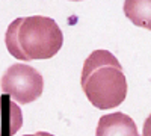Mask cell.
<instances>
[{
    "instance_id": "8992f818",
    "label": "cell",
    "mask_w": 151,
    "mask_h": 136,
    "mask_svg": "<svg viewBox=\"0 0 151 136\" xmlns=\"http://www.w3.org/2000/svg\"><path fill=\"white\" fill-rule=\"evenodd\" d=\"M124 14L134 26L151 30V0H124Z\"/></svg>"
},
{
    "instance_id": "5b68a950",
    "label": "cell",
    "mask_w": 151,
    "mask_h": 136,
    "mask_svg": "<svg viewBox=\"0 0 151 136\" xmlns=\"http://www.w3.org/2000/svg\"><path fill=\"white\" fill-rule=\"evenodd\" d=\"M23 126L20 106L5 94L0 95V136H14Z\"/></svg>"
},
{
    "instance_id": "7a4b0ae2",
    "label": "cell",
    "mask_w": 151,
    "mask_h": 136,
    "mask_svg": "<svg viewBox=\"0 0 151 136\" xmlns=\"http://www.w3.org/2000/svg\"><path fill=\"white\" fill-rule=\"evenodd\" d=\"M80 85L97 109H113L127 97V79L119 60L107 50H94L85 59Z\"/></svg>"
},
{
    "instance_id": "52a82bcc",
    "label": "cell",
    "mask_w": 151,
    "mask_h": 136,
    "mask_svg": "<svg viewBox=\"0 0 151 136\" xmlns=\"http://www.w3.org/2000/svg\"><path fill=\"white\" fill-rule=\"evenodd\" d=\"M142 136H151V114L147 117V119H145V122H144Z\"/></svg>"
},
{
    "instance_id": "277c9868",
    "label": "cell",
    "mask_w": 151,
    "mask_h": 136,
    "mask_svg": "<svg viewBox=\"0 0 151 136\" xmlns=\"http://www.w3.org/2000/svg\"><path fill=\"white\" fill-rule=\"evenodd\" d=\"M95 136H139L134 121L122 112H113L100 118Z\"/></svg>"
},
{
    "instance_id": "9c48e42d",
    "label": "cell",
    "mask_w": 151,
    "mask_h": 136,
    "mask_svg": "<svg viewBox=\"0 0 151 136\" xmlns=\"http://www.w3.org/2000/svg\"><path fill=\"white\" fill-rule=\"evenodd\" d=\"M71 2H80V0H71Z\"/></svg>"
},
{
    "instance_id": "6da1fadb",
    "label": "cell",
    "mask_w": 151,
    "mask_h": 136,
    "mask_svg": "<svg viewBox=\"0 0 151 136\" xmlns=\"http://www.w3.org/2000/svg\"><path fill=\"white\" fill-rule=\"evenodd\" d=\"M5 44L8 52L18 60L50 59L62 48L64 35L50 17H20L8 26Z\"/></svg>"
},
{
    "instance_id": "3957f363",
    "label": "cell",
    "mask_w": 151,
    "mask_h": 136,
    "mask_svg": "<svg viewBox=\"0 0 151 136\" xmlns=\"http://www.w3.org/2000/svg\"><path fill=\"white\" fill-rule=\"evenodd\" d=\"M0 86L5 94L20 104H29L41 97L44 79L41 73L26 64L11 65L2 76Z\"/></svg>"
},
{
    "instance_id": "ba28073f",
    "label": "cell",
    "mask_w": 151,
    "mask_h": 136,
    "mask_svg": "<svg viewBox=\"0 0 151 136\" xmlns=\"http://www.w3.org/2000/svg\"><path fill=\"white\" fill-rule=\"evenodd\" d=\"M24 136H55L52 133H47V132H36L33 135H24Z\"/></svg>"
}]
</instances>
